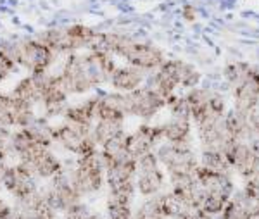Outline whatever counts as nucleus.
<instances>
[{
	"instance_id": "nucleus-17",
	"label": "nucleus",
	"mask_w": 259,
	"mask_h": 219,
	"mask_svg": "<svg viewBox=\"0 0 259 219\" xmlns=\"http://www.w3.org/2000/svg\"><path fill=\"white\" fill-rule=\"evenodd\" d=\"M26 164L31 166L33 174L36 176V180H38L40 183H47V181L52 180L56 174H59L66 166V162L57 155V152L52 149V147L41 149L40 152Z\"/></svg>"
},
{
	"instance_id": "nucleus-13",
	"label": "nucleus",
	"mask_w": 259,
	"mask_h": 219,
	"mask_svg": "<svg viewBox=\"0 0 259 219\" xmlns=\"http://www.w3.org/2000/svg\"><path fill=\"white\" fill-rule=\"evenodd\" d=\"M161 142V126L159 123H152V121H140V124H137L135 129L126 133L128 152L133 159H139L140 155L154 152Z\"/></svg>"
},
{
	"instance_id": "nucleus-35",
	"label": "nucleus",
	"mask_w": 259,
	"mask_h": 219,
	"mask_svg": "<svg viewBox=\"0 0 259 219\" xmlns=\"http://www.w3.org/2000/svg\"><path fill=\"white\" fill-rule=\"evenodd\" d=\"M59 219H62V217H59Z\"/></svg>"
},
{
	"instance_id": "nucleus-9",
	"label": "nucleus",
	"mask_w": 259,
	"mask_h": 219,
	"mask_svg": "<svg viewBox=\"0 0 259 219\" xmlns=\"http://www.w3.org/2000/svg\"><path fill=\"white\" fill-rule=\"evenodd\" d=\"M41 183L36 180V176L33 174V169L30 164L21 162V161H12L4 167L2 172V188L6 193H9L14 200H19L23 197L30 195L35 190H38Z\"/></svg>"
},
{
	"instance_id": "nucleus-29",
	"label": "nucleus",
	"mask_w": 259,
	"mask_h": 219,
	"mask_svg": "<svg viewBox=\"0 0 259 219\" xmlns=\"http://www.w3.org/2000/svg\"><path fill=\"white\" fill-rule=\"evenodd\" d=\"M18 69H19L18 64L12 61L11 56H7V54L0 49V88H2L4 83H6Z\"/></svg>"
},
{
	"instance_id": "nucleus-16",
	"label": "nucleus",
	"mask_w": 259,
	"mask_h": 219,
	"mask_svg": "<svg viewBox=\"0 0 259 219\" xmlns=\"http://www.w3.org/2000/svg\"><path fill=\"white\" fill-rule=\"evenodd\" d=\"M7 145H9L12 161H21V162H30L41 149H45L44 145H40V143L31 137V133L28 132L26 128L12 129Z\"/></svg>"
},
{
	"instance_id": "nucleus-28",
	"label": "nucleus",
	"mask_w": 259,
	"mask_h": 219,
	"mask_svg": "<svg viewBox=\"0 0 259 219\" xmlns=\"http://www.w3.org/2000/svg\"><path fill=\"white\" fill-rule=\"evenodd\" d=\"M166 111L169 117H180V119H190V107L183 94H173L166 100ZM192 121V119H190Z\"/></svg>"
},
{
	"instance_id": "nucleus-19",
	"label": "nucleus",
	"mask_w": 259,
	"mask_h": 219,
	"mask_svg": "<svg viewBox=\"0 0 259 219\" xmlns=\"http://www.w3.org/2000/svg\"><path fill=\"white\" fill-rule=\"evenodd\" d=\"M137 176V159L130 157L119 162L106 166V188L107 192L135 185Z\"/></svg>"
},
{
	"instance_id": "nucleus-22",
	"label": "nucleus",
	"mask_w": 259,
	"mask_h": 219,
	"mask_svg": "<svg viewBox=\"0 0 259 219\" xmlns=\"http://www.w3.org/2000/svg\"><path fill=\"white\" fill-rule=\"evenodd\" d=\"M162 142L185 143L194 140V123L190 119H180V117H168L159 123Z\"/></svg>"
},
{
	"instance_id": "nucleus-10",
	"label": "nucleus",
	"mask_w": 259,
	"mask_h": 219,
	"mask_svg": "<svg viewBox=\"0 0 259 219\" xmlns=\"http://www.w3.org/2000/svg\"><path fill=\"white\" fill-rule=\"evenodd\" d=\"M36 116L38 112L35 105L14 97L9 90L4 92L0 88V128H26L35 121Z\"/></svg>"
},
{
	"instance_id": "nucleus-3",
	"label": "nucleus",
	"mask_w": 259,
	"mask_h": 219,
	"mask_svg": "<svg viewBox=\"0 0 259 219\" xmlns=\"http://www.w3.org/2000/svg\"><path fill=\"white\" fill-rule=\"evenodd\" d=\"M68 171L71 183L83 199L99 195L106 188V164L99 150L83 157H74Z\"/></svg>"
},
{
	"instance_id": "nucleus-27",
	"label": "nucleus",
	"mask_w": 259,
	"mask_h": 219,
	"mask_svg": "<svg viewBox=\"0 0 259 219\" xmlns=\"http://www.w3.org/2000/svg\"><path fill=\"white\" fill-rule=\"evenodd\" d=\"M252 69L254 66H250L245 61H232L223 67V79L230 88H233L239 85Z\"/></svg>"
},
{
	"instance_id": "nucleus-31",
	"label": "nucleus",
	"mask_w": 259,
	"mask_h": 219,
	"mask_svg": "<svg viewBox=\"0 0 259 219\" xmlns=\"http://www.w3.org/2000/svg\"><path fill=\"white\" fill-rule=\"evenodd\" d=\"M0 219H21L16 212L14 205L7 204L2 195H0Z\"/></svg>"
},
{
	"instance_id": "nucleus-25",
	"label": "nucleus",
	"mask_w": 259,
	"mask_h": 219,
	"mask_svg": "<svg viewBox=\"0 0 259 219\" xmlns=\"http://www.w3.org/2000/svg\"><path fill=\"white\" fill-rule=\"evenodd\" d=\"M126 132V121H114V119H97L92 126V138L100 147L102 143L114 138L116 135Z\"/></svg>"
},
{
	"instance_id": "nucleus-33",
	"label": "nucleus",
	"mask_w": 259,
	"mask_h": 219,
	"mask_svg": "<svg viewBox=\"0 0 259 219\" xmlns=\"http://www.w3.org/2000/svg\"><path fill=\"white\" fill-rule=\"evenodd\" d=\"M59 217H61V216L56 212V210H54V209H50L47 214H44V216L38 217V219H59Z\"/></svg>"
},
{
	"instance_id": "nucleus-24",
	"label": "nucleus",
	"mask_w": 259,
	"mask_h": 219,
	"mask_svg": "<svg viewBox=\"0 0 259 219\" xmlns=\"http://www.w3.org/2000/svg\"><path fill=\"white\" fill-rule=\"evenodd\" d=\"M126 133L128 132L116 135L114 138H111V140H107L106 143H102V145L99 147V152H100V155H102L104 164H106V166H109V164H112V162H119V161H124V159L132 157L128 152Z\"/></svg>"
},
{
	"instance_id": "nucleus-32",
	"label": "nucleus",
	"mask_w": 259,
	"mask_h": 219,
	"mask_svg": "<svg viewBox=\"0 0 259 219\" xmlns=\"http://www.w3.org/2000/svg\"><path fill=\"white\" fill-rule=\"evenodd\" d=\"M197 7H194L192 4H185V6L182 7V18L187 21V23H194L195 19H197Z\"/></svg>"
},
{
	"instance_id": "nucleus-20",
	"label": "nucleus",
	"mask_w": 259,
	"mask_h": 219,
	"mask_svg": "<svg viewBox=\"0 0 259 219\" xmlns=\"http://www.w3.org/2000/svg\"><path fill=\"white\" fill-rule=\"evenodd\" d=\"M44 73H26L14 83V86L9 92L18 99L24 100V102L38 107L41 92H44Z\"/></svg>"
},
{
	"instance_id": "nucleus-21",
	"label": "nucleus",
	"mask_w": 259,
	"mask_h": 219,
	"mask_svg": "<svg viewBox=\"0 0 259 219\" xmlns=\"http://www.w3.org/2000/svg\"><path fill=\"white\" fill-rule=\"evenodd\" d=\"M225 157H227L232 171L237 172L240 178H244V174L247 172L250 164L254 161V157H256V152H254V149L250 147L249 142L235 140L227 150H225Z\"/></svg>"
},
{
	"instance_id": "nucleus-34",
	"label": "nucleus",
	"mask_w": 259,
	"mask_h": 219,
	"mask_svg": "<svg viewBox=\"0 0 259 219\" xmlns=\"http://www.w3.org/2000/svg\"><path fill=\"white\" fill-rule=\"evenodd\" d=\"M4 167H6V166H0V185H2V172H4Z\"/></svg>"
},
{
	"instance_id": "nucleus-14",
	"label": "nucleus",
	"mask_w": 259,
	"mask_h": 219,
	"mask_svg": "<svg viewBox=\"0 0 259 219\" xmlns=\"http://www.w3.org/2000/svg\"><path fill=\"white\" fill-rule=\"evenodd\" d=\"M233 107L240 114L249 116L250 111L259 107V69L254 67L237 86L232 88Z\"/></svg>"
},
{
	"instance_id": "nucleus-2",
	"label": "nucleus",
	"mask_w": 259,
	"mask_h": 219,
	"mask_svg": "<svg viewBox=\"0 0 259 219\" xmlns=\"http://www.w3.org/2000/svg\"><path fill=\"white\" fill-rule=\"evenodd\" d=\"M0 49L11 56L12 61L18 64L19 69L26 73H44L54 69L59 64L61 56L44 45L35 36H24V38H9L0 41Z\"/></svg>"
},
{
	"instance_id": "nucleus-18",
	"label": "nucleus",
	"mask_w": 259,
	"mask_h": 219,
	"mask_svg": "<svg viewBox=\"0 0 259 219\" xmlns=\"http://www.w3.org/2000/svg\"><path fill=\"white\" fill-rule=\"evenodd\" d=\"M145 76H147V73H144L139 67L123 62V64L116 66V69L112 71L107 85L111 86V90L119 92V94H130V92H135L137 88L144 85Z\"/></svg>"
},
{
	"instance_id": "nucleus-30",
	"label": "nucleus",
	"mask_w": 259,
	"mask_h": 219,
	"mask_svg": "<svg viewBox=\"0 0 259 219\" xmlns=\"http://www.w3.org/2000/svg\"><path fill=\"white\" fill-rule=\"evenodd\" d=\"M12 129H6V128H0V166H7L9 162H12L11 159V152H9V135Z\"/></svg>"
},
{
	"instance_id": "nucleus-6",
	"label": "nucleus",
	"mask_w": 259,
	"mask_h": 219,
	"mask_svg": "<svg viewBox=\"0 0 259 219\" xmlns=\"http://www.w3.org/2000/svg\"><path fill=\"white\" fill-rule=\"evenodd\" d=\"M59 76L64 83L66 90H68L69 97H87L92 92H95L94 83L90 79L89 69L85 66V59H83V52H73L68 56H62L59 61V69H57Z\"/></svg>"
},
{
	"instance_id": "nucleus-12",
	"label": "nucleus",
	"mask_w": 259,
	"mask_h": 219,
	"mask_svg": "<svg viewBox=\"0 0 259 219\" xmlns=\"http://www.w3.org/2000/svg\"><path fill=\"white\" fill-rule=\"evenodd\" d=\"M123 62H126L130 66H135L142 69L144 73H152L159 67L162 62L166 61V54L159 45H156L154 41L149 40H140V38H133V41L130 43L128 50L124 52Z\"/></svg>"
},
{
	"instance_id": "nucleus-11",
	"label": "nucleus",
	"mask_w": 259,
	"mask_h": 219,
	"mask_svg": "<svg viewBox=\"0 0 259 219\" xmlns=\"http://www.w3.org/2000/svg\"><path fill=\"white\" fill-rule=\"evenodd\" d=\"M128 116L140 121H152L161 111H166V97L147 85H142L135 92L126 94Z\"/></svg>"
},
{
	"instance_id": "nucleus-7",
	"label": "nucleus",
	"mask_w": 259,
	"mask_h": 219,
	"mask_svg": "<svg viewBox=\"0 0 259 219\" xmlns=\"http://www.w3.org/2000/svg\"><path fill=\"white\" fill-rule=\"evenodd\" d=\"M168 187V176L159 164L156 152L144 154L137 159V176H135V188L137 195L154 197Z\"/></svg>"
},
{
	"instance_id": "nucleus-8",
	"label": "nucleus",
	"mask_w": 259,
	"mask_h": 219,
	"mask_svg": "<svg viewBox=\"0 0 259 219\" xmlns=\"http://www.w3.org/2000/svg\"><path fill=\"white\" fill-rule=\"evenodd\" d=\"M41 192H44L49 207L56 210L59 216L68 212L69 209H73L74 205L83 200V197L71 183L68 166H64V169L54 176L52 180H49L47 183H41Z\"/></svg>"
},
{
	"instance_id": "nucleus-4",
	"label": "nucleus",
	"mask_w": 259,
	"mask_h": 219,
	"mask_svg": "<svg viewBox=\"0 0 259 219\" xmlns=\"http://www.w3.org/2000/svg\"><path fill=\"white\" fill-rule=\"evenodd\" d=\"M154 152L159 159L162 169L166 171L168 180L180 178V176H192L199 166V154L194 149L192 142H161Z\"/></svg>"
},
{
	"instance_id": "nucleus-26",
	"label": "nucleus",
	"mask_w": 259,
	"mask_h": 219,
	"mask_svg": "<svg viewBox=\"0 0 259 219\" xmlns=\"http://www.w3.org/2000/svg\"><path fill=\"white\" fill-rule=\"evenodd\" d=\"M199 164L211 171H218V172H233L232 167L225 157L223 152L220 150H212V149H200L199 152Z\"/></svg>"
},
{
	"instance_id": "nucleus-1",
	"label": "nucleus",
	"mask_w": 259,
	"mask_h": 219,
	"mask_svg": "<svg viewBox=\"0 0 259 219\" xmlns=\"http://www.w3.org/2000/svg\"><path fill=\"white\" fill-rule=\"evenodd\" d=\"M100 29L92 24L71 23L64 24V26H49L40 29L35 38L62 57L73 52L92 50L97 41Z\"/></svg>"
},
{
	"instance_id": "nucleus-23",
	"label": "nucleus",
	"mask_w": 259,
	"mask_h": 219,
	"mask_svg": "<svg viewBox=\"0 0 259 219\" xmlns=\"http://www.w3.org/2000/svg\"><path fill=\"white\" fill-rule=\"evenodd\" d=\"M12 205H14L16 212H18V216L21 219H38L50 210L49 204L45 202L41 187L38 190L30 193V195L23 197V199H19V200H14Z\"/></svg>"
},
{
	"instance_id": "nucleus-15",
	"label": "nucleus",
	"mask_w": 259,
	"mask_h": 219,
	"mask_svg": "<svg viewBox=\"0 0 259 219\" xmlns=\"http://www.w3.org/2000/svg\"><path fill=\"white\" fill-rule=\"evenodd\" d=\"M95 111H97V97H95V92H92L90 95L69 102L62 114V121L85 129H92L95 123Z\"/></svg>"
},
{
	"instance_id": "nucleus-5",
	"label": "nucleus",
	"mask_w": 259,
	"mask_h": 219,
	"mask_svg": "<svg viewBox=\"0 0 259 219\" xmlns=\"http://www.w3.org/2000/svg\"><path fill=\"white\" fill-rule=\"evenodd\" d=\"M54 147L73 157H83L99 150V145L92 138V129L80 128L62 119L56 121L54 126Z\"/></svg>"
}]
</instances>
